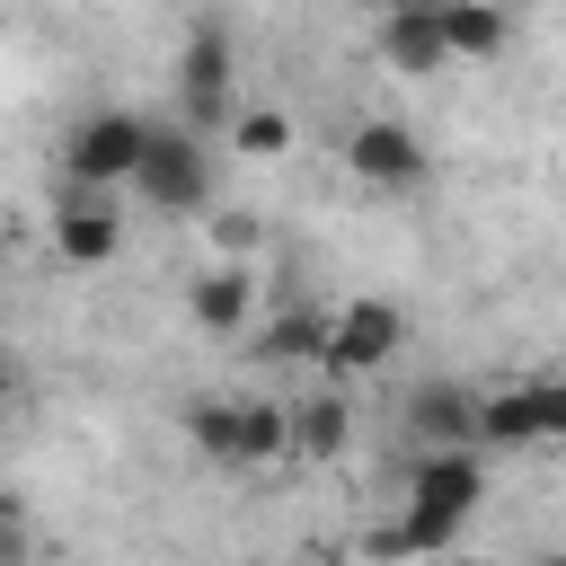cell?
Here are the masks:
<instances>
[{"instance_id":"cell-13","label":"cell","mask_w":566,"mask_h":566,"mask_svg":"<svg viewBox=\"0 0 566 566\" xmlns=\"http://www.w3.org/2000/svg\"><path fill=\"white\" fill-rule=\"evenodd\" d=\"M292 451V416L265 407V398H239V469H265Z\"/></svg>"},{"instance_id":"cell-18","label":"cell","mask_w":566,"mask_h":566,"mask_svg":"<svg viewBox=\"0 0 566 566\" xmlns=\"http://www.w3.org/2000/svg\"><path fill=\"white\" fill-rule=\"evenodd\" d=\"M539 566H566V548H548V557H539Z\"/></svg>"},{"instance_id":"cell-10","label":"cell","mask_w":566,"mask_h":566,"mask_svg":"<svg viewBox=\"0 0 566 566\" xmlns=\"http://www.w3.org/2000/svg\"><path fill=\"white\" fill-rule=\"evenodd\" d=\"M283 416H292V451H301V460H336V451L354 442L345 389H318V398H301V407H283Z\"/></svg>"},{"instance_id":"cell-19","label":"cell","mask_w":566,"mask_h":566,"mask_svg":"<svg viewBox=\"0 0 566 566\" xmlns=\"http://www.w3.org/2000/svg\"><path fill=\"white\" fill-rule=\"evenodd\" d=\"M442 566H486V557H442Z\"/></svg>"},{"instance_id":"cell-11","label":"cell","mask_w":566,"mask_h":566,"mask_svg":"<svg viewBox=\"0 0 566 566\" xmlns=\"http://www.w3.org/2000/svg\"><path fill=\"white\" fill-rule=\"evenodd\" d=\"M433 18H442V44H451V62H495V53L513 44V18H504V9H469V0H442Z\"/></svg>"},{"instance_id":"cell-7","label":"cell","mask_w":566,"mask_h":566,"mask_svg":"<svg viewBox=\"0 0 566 566\" xmlns=\"http://www.w3.org/2000/svg\"><path fill=\"white\" fill-rule=\"evenodd\" d=\"M407 424H416L424 451H478V398H469L460 380H424V389L407 398Z\"/></svg>"},{"instance_id":"cell-1","label":"cell","mask_w":566,"mask_h":566,"mask_svg":"<svg viewBox=\"0 0 566 566\" xmlns=\"http://www.w3.org/2000/svg\"><path fill=\"white\" fill-rule=\"evenodd\" d=\"M133 195H142V212H203L212 203V142L186 124H150Z\"/></svg>"},{"instance_id":"cell-15","label":"cell","mask_w":566,"mask_h":566,"mask_svg":"<svg viewBox=\"0 0 566 566\" xmlns=\"http://www.w3.org/2000/svg\"><path fill=\"white\" fill-rule=\"evenodd\" d=\"M301 133H292V115L283 106H248V115H230V150L239 159H283Z\"/></svg>"},{"instance_id":"cell-16","label":"cell","mask_w":566,"mask_h":566,"mask_svg":"<svg viewBox=\"0 0 566 566\" xmlns=\"http://www.w3.org/2000/svg\"><path fill=\"white\" fill-rule=\"evenodd\" d=\"M256 354H265V363H318V354H327V318L292 310V318H274V327L256 336Z\"/></svg>"},{"instance_id":"cell-2","label":"cell","mask_w":566,"mask_h":566,"mask_svg":"<svg viewBox=\"0 0 566 566\" xmlns=\"http://www.w3.org/2000/svg\"><path fill=\"white\" fill-rule=\"evenodd\" d=\"M142 142H150V124H142L133 106H97V115H80V124H71L62 168H71V186H80V195H106V186H133Z\"/></svg>"},{"instance_id":"cell-9","label":"cell","mask_w":566,"mask_h":566,"mask_svg":"<svg viewBox=\"0 0 566 566\" xmlns=\"http://www.w3.org/2000/svg\"><path fill=\"white\" fill-rule=\"evenodd\" d=\"M248 301H256L248 265H203V274L186 283V318H195L203 336H230V327H248Z\"/></svg>"},{"instance_id":"cell-14","label":"cell","mask_w":566,"mask_h":566,"mask_svg":"<svg viewBox=\"0 0 566 566\" xmlns=\"http://www.w3.org/2000/svg\"><path fill=\"white\" fill-rule=\"evenodd\" d=\"M186 442H195L203 460H230V469H239V398H195V407H186Z\"/></svg>"},{"instance_id":"cell-3","label":"cell","mask_w":566,"mask_h":566,"mask_svg":"<svg viewBox=\"0 0 566 566\" xmlns=\"http://www.w3.org/2000/svg\"><path fill=\"white\" fill-rule=\"evenodd\" d=\"M230 88H239L230 35H221L212 18H195V27H186V53H177V124H186V133L230 124Z\"/></svg>"},{"instance_id":"cell-6","label":"cell","mask_w":566,"mask_h":566,"mask_svg":"<svg viewBox=\"0 0 566 566\" xmlns=\"http://www.w3.org/2000/svg\"><path fill=\"white\" fill-rule=\"evenodd\" d=\"M53 248H62L71 265H115V248H124V212H115L106 195H62V212H53Z\"/></svg>"},{"instance_id":"cell-17","label":"cell","mask_w":566,"mask_h":566,"mask_svg":"<svg viewBox=\"0 0 566 566\" xmlns=\"http://www.w3.org/2000/svg\"><path fill=\"white\" fill-rule=\"evenodd\" d=\"M531 389V424H539V442H566V380H522Z\"/></svg>"},{"instance_id":"cell-8","label":"cell","mask_w":566,"mask_h":566,"mask_svg":"<svg viewBox=\"0 0 566 566\" xmlns=\"http://www.w3.org/2000/svg\"><path fill=\"white\" fill-rule=\"evenodd\" d=\"M371 35H380V62L389 71H416V80L424 71H451V44H442V18L433 9H380Z\"/></svg>"},{"instance_id":"cell-5","label":"cell","mask_w":566,"mask_h":566,"mask_svg":"<svg viewBox=\"0 0 566 566\" xmlns=\"http://www.w3.org/2000/svg\"><path fill=\"white\" fill-rule=\"evenodd\" d=\"M407 345V310L398 301H345L336 318H327V371H380L389 354Z\"/></svg>"},{"instance_id":"cell-4","label":"cell","mask_w":566,"mask_h":566,"mask_svg":"<svg viewBox=\"0 0 566 566\" xmlns=\"http://www.w3.org/2000/svg\"><path fill=\"white\" fill-rule=\"evenodd\" d=\"M345 168L363 177V186H380V195H398V186H424V142H416V124H398V115H363L354 133H345Z\"/></svg>"},{"instance_id":"cell-12","label":"cell","mask_w":566,"mask_h":566,"mask_svg":"<svg viewBox=\"0 0 566 566\" xmlns=\"http://www.w3.org/2000/svg\"><path fill=\"white\" fill-rule=\"evenodd\" d=\"M531 451L539 442V424H531V389H486L478 398V451Z\"/></svg>"}]
</instances>
